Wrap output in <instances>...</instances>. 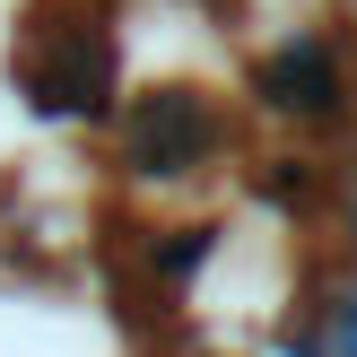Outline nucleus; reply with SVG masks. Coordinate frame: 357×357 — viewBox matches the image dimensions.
Instances as JSON below:
<instances>
[{"label":"nucleus","instance_id":"nucleus-3","mask_svg":"<svg viewBox=\"0 0 357 357\" xmlns=\"http://www.w3.org/2000/svg\"><path fill=\"white\" fill-rule=\"evenodd\" d=\"M261 96H271V105H288V114H331V105L349 96L340 52H331L323 35H296V44L279 52L271 70H261Z\"/></svg>","mask_w":357,"mask_h":357},{"label":"nucleus","instance_id":"nucleus-4","mask_svg":"<svg viewBox=\"0 0 357 357\" xmlns=\"http://www.w3.org/2000/svg\"><path fill=\"white\" fill-rule=\"evenodd\" d=\"M340 357H357V296H340Z\"/></svg>","mask_w":357,"mask_h":357},{"label":"nucleus","instance_id":"nucleus-2","mask_svg":"<svg viewBox=\"0 0 357 357\" xmlns=\"http://www.w3.org/2000/svg\"><path fill=\"white\" fill-rule=\"evenodd\" d=\"M26 87H35L44 114H87V105H105V44H87V35H52V44L26 61Z\"/></svg>","mask_w":357,"mask_h":357},{"label":"nucleus","instance_id":"nucleus-1","mask_svg":"<svg viewBox=\"0 0 357 357\" xmlns=\"http://www.w3.org/2000/svg\"><path fill=\"white\" fill-rule=\"evenodd\" d=\"M201 149H209V105L201 96H149L131 114V157L149 174H183Z\"/></svg>","mask_w":357,"mask_h":357}]
</instances>
